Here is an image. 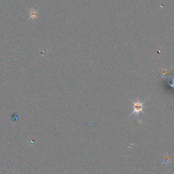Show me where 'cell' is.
<instances>
[{
    "mask_svg": "<svg viewBox=\"0 0 174 174\" xmlns=\"http://www.w3.org/2000/svg\"><path fill=\"white\" fill-rule=\"evenodd\" d=\"M146 100H144L142 102L140 101V100L139 99V98H138L136 101H131L132 103V108H133V110L132 111V112L131 113V114L129 115V116H131L132 115L135 114L136 115L137 117H139L140 115V112L143 113V114H145L143 110L144 108H145V106L144 105L145 101Z\"/></svg>",
    "mask_w": 174,
    "mask_h": 174,
    "instance_id": "cell-1",
    "label": "cell"
}]
</instances>
